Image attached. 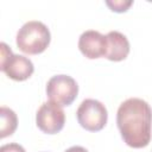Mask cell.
<instances>
[{
	"label": "cell",
	"mask_w": 152,
	"mask_h": 152,
	"mask_svg": "<svg viewBox=\"0 0 152 152\" xmlns=\"http://www.w3.org/2000/svg\"><path fill=\"white\" fill-rule=\"evenodd\" d=\"M76 118L84 129L89 132H99L106 126L108 113L102 102L95 99H86L78 106Z\"/></svg>",
	"instance_id": "obj_4"
},
{
	"label": "cell",
	"mask_w": 152,
	"mask_h": 152,
	"mask_svg": "<svg viewBox=\"0 0 152 152\" xmlns=\"http://www.w3.org/2000/svg\"><path fill=\"white\" fill-rule=\"evenodd\" d=\"M107 37V52L106 58L113 62L124 61L129 53V42L125 34L119 31H110Z\"/></svg>",
	"instance_id": "obj_8"
},
{
	"label": "cell",
	"mask_w": 152,
	"mask_h": 152,
	"mask_svg": "<svg viewBox=\"0 0 152 152\" xmlns=\"http://www.w3.org/2000/svg\"><path fill=\"white\" fill-rule=\"evenodd\" d=\"M133 4V1L132 0H114V1H106V5L108 6V7H110V10L112 11H114V12H119V13H121V12H126L127 10H128V7L131 6Z\"/></svg>",
	"instance_id": "obj_10"
},
{
	"label": "cell",
	"mask_w": 152,
	"mask_h": 152,
	"mask_svg": "<svg viewBox=\"0 0 152 152\" xmlns=\"http://www.w3.org/2000/svg\"><path fill=\"white\" fill-rule=\"evenodd\" d=\"M0 152H26L25 148L17 144V142H10V144H5L0 147Z\"/></svg>",
	"instance_id": "obj_11"
},
{
	"label": "cell",
	"mask_w": 152,
	"mask_h": 152,
	"mask_svg": "<svg viewBox=\"0 0 152 152\" xmlns=\"http://www.w3.org/2000/svg\"><path fill=\"white\" fill-rule=\"evenodd\" d=\"M116 125L122 140L133 148L146 147L152 137V109L142 99L125 100L116 112Z\"/></svg>",
	"instance_id": "obj_1"
},
{
	"label": "cell",
	"mask_w": 152,
	"mask_h": 152,
	"mask_svg": "<svg viewBox=\"0 0 152 152\" xmlns=\"http://www.w3.org/2000/svg\"><path fill=\"white\" fill-rule=\"evenodd\" d=\"M36 124L38 128L46 134H56L61 132L65 124V114L62 106L48 101L37 110Z\"/></svg>",
	"instance_id": "obj_6"
},
{
	"label": "cell",
	"mask_w": 152,
	"mask_h": 152,
	"mask_svg": "<svg viewBox=\"0 0 152 152\" xmlns=\"http://www.w3.org/2000/svg\"><path fill=\"white\" fill-rule=\"evenodd\" d=\"M18 126V118L14 110L2 106L0 108V138L12 135Z\"/></svg>",
	"instance_id": "obj_9"
},
{
	"label": "cell",
	"mask_w": 152,
	"mask_h": 152,
	"mask_svg": "<svg viewBox=\"0 0 152 152\" xmlns=\"http://www.w3.org/2000/svg\"><path fill=\"white\" fill-rule=\"evenodd\" d=\"M78 94L77 82L69 75H55L46 83V96L59 106H70Z\"/></svg>",
	"instance_id": "obj_5"
},
{
	"label": "cell",
	"mask_w": 152,
	"mask_h": 152,
	"mask_svg": "<svg viewBox=\"0 0 152 152\" xmlns=\"http://www.w3.org/2000/svg\"><path fill=\"white\" fill-rule=\"evenodd\" d=\"M64 152H89V151L82 146H71L68 150H65Z\"/></svg>",
	"instance_id": "obj_12"
},
{
	"label": "cell",
	"mask_w": 152,
	"mask_h": 152,
	"mask_svg": "<svg viewBox=\"0 0 152 152\" xmlns=\"http://www.w3.org/2000/svg\"><path fill=\"white\" fill-rule=\"evenodd\" d=\"M0 69L14 81H25L34 71L30 58L23 55H14L4 42L0 44Z\"/></svg>",
	"instance_id": "obj_3"
},
{
	"label": "cell",
	"mask_w": 152,
	"mask_h": 152,
	"mask_svg": "<svg viewBox=\"0 0 152 152\" xmlns=\"http://www.w3.org/2000/svg\"><path fill=\"white\" fill-rule=\"evenodd\" d=\"M51 39L48 26L38 20L25 23L17 33V46L24 53L38 55L45 51Z\"/></svg>",
	"instance_id": "obj_2"
},
{
	"label": "cell",
	"mask_w": 152,
	"mask_h": 152,
	"mask_svg": "<svg viewBox=\"0 0 152 152\" xmlns=\"http://www.w3.org/2000/svg\"><path fill=\"white\" fill-rule=\"evenodd\" d=\"M78 49L89 59L103 57L107 52V37L99 31L87 30L78 38Z\"/></svg>",
	"instance_id": "obj_7"
}]
</instances>
